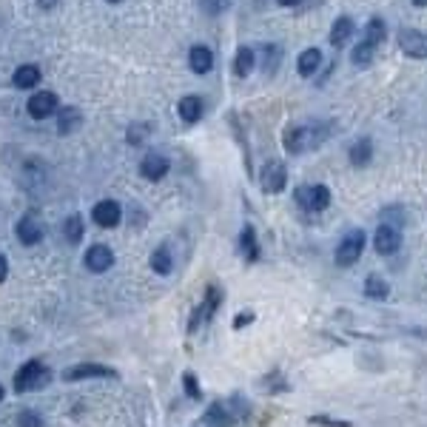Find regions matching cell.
I'll return each instance as SVG.
<instances>
[{
    "mask_svg": "<svg viewBox=\"0 0 427 427\" xmlns=\"http://www.w3.org/2000/svg\"><path fill=\"white\" fill-rule=\"evenodd\" d=\"M285 183H288V168H285V162H279V160L265 162L262 174H260L262 191H265V194H279V191L285 188Z\"/></svg>",
    "mask_w": 427,
    "mask_h": 427,
    "instance_id": "cell-6",
    "label": "cell"
},
{
    "mask_svg": "<svg viewBox=\"0 0 427 427\" xmlns=\"http://www.w3.org/2000/svg\"><path fill=\"white\" fill-rule=\"evenodd\" d=\"M351 34H354V20H351V18H339V20L333 23V29H330V43L339 49L342 43H348Z\"/></svg>",
    "mask_w": 427,
    "mask_h": 427,
    "instance_id": "cell-24",
    "label": "cell"
},
{
    "mask_svg": "<svg viewBox=\"0 0 427 427\" xmlns=\"http://www.w3.org/2000/svg\"><path fill=\"white\" fill-rule=\"evenodd\" d=\"M168 168H171V162H168L162 154H146L143 162H140V174H143L146 180L157 183V180H162V177L168 174Z\"/></svg>",
    "mask_w": 427,
    "mask_h": 427,
    "instance_id": "cell-15",
    "label": "cell"
},
{
    "mask_svg": "<svg viewBox=\"0 0 427 427\" xmlns=\"http://www.w3.org/2000/svg\"><path fill=\"white\" fill-rule=\"evenodd\" d=\"M0 402H4V384H0Z\"/></svg>",
    "mask_w": 427,
    "mask_h": 427,
    "instance_id": "cell-40",
    "label": "cell"
},
{
    "mask_svg": "<svg viewBox=\"0 0 427 427\" xmlns=\"http://www.w3.org/2000/svg\"><path fill=\"white\" fill-rule=\"evenodd\" d=\"M52 373L43 362H26L18 373H15V391L18 393H29V391H37L43 384H49Z\"/></svg>",
    "mask_w": 427,
    "mask_h": 427,
    "instance_id": "cell-2",
    "label": "cell"
},
{
    "mask_svg": "<svg viewBox=\"0 0 427 427\" xmlns=\"http://www.w3.org/2000/svg\"><path fill=\"white\" fill-rule=\"evenodd\" d=\"M296 205L305 208V211H311V214L325 211L330 205L328 186H302V188H296Z\"/></svg>",
    "mask_w": 427,
    "mask_h": 427,
    "instance_id": "cell-4",
    "label": "cell"
},
{
    "mask_svg": "<svg viewBox=\"0 0 427 427\" xmlns=\"http://www.w3.org/2000/svg\"><path fill=\"white\" fill-rule=\"evenodd\" d=\"M311 421H314V424H325V427H351L348 421H333V419H328V416H314Z\"/></svg>",
    "mask_w": 427,
    "mask_h": 427,
    "instance_id": "cell-34",
    "label": "cell"
},
{
    "mask_svg": "<svg viewBox=\"0 0 427 427\" xmlns=\"http://www.w3.org/2000/svg\"><path fill=\"white\" fill-rule=\"evenodd\" d=\"M26 111H29L34 120H46V117H52V114L57 111V97H55V92H37V94H31L29 103H26Z\"/></svg>",
    "mask_w": 427,
    "mask_h": 427,
    "instance_id": "cell-10",
    "label": "cell"
},
{
    "mask_svg": "<svg viewBox=\"0 0 427 427\" xmlns=\"http://www.w3.org/2000/svg\"><path fill=\"white\" fill-rule=\"evenodd\" d=\"M108 4H120V0H108Z\"/></svg>",
    "mask_w": 427,
    "mask_h": 427,
    "instance_id": "cell-41",
    "label": "cell"
},
{
    "mask_svg": "<svg viewBox=\"0 0 427 427\" xmlns=\"http://www.w3.org/2000/svg\"><path fill=\"white\" fill-rule=\"evenodd\" d=\"M146 134H148V125H132V128H128V143L140 146L146 140Z\"/></svg>",
    "mask_w": 427,
    "mask_h": 427,
    "instance_id": "cell-32",
    "label": "cell"
},
{
    "mask_svg": "<svg viewBox=\"0 0 427 427\" xmlns=\"http://www.w3.org/2000/svg\"><path fill=\"white\" fill-rule=\"evenodd\" d=\"M384 34H388V31H384V23H382L379 18H373V20L368 23V31H365V43H370V46L376 49L379 43L384 40Z\"/></svg>",
    "mask_w": 427,
    "mask_h": 427,
    "instance_id": "cell-28",
    "label": "cell"
},
{
    "mask_svg": "<svg viewBox=\"0 0 427 427\" xmlns=\"http://www.w3.org/2000/svg\"><path fill=\"white\" fill-rule=\"evenodd\" d=\"M37 4H40V9H55L60 0H37Z\"/></svg>",
    "mask_w": 427,
    "mask_h": 427,
    "instance_id": "cell-37",
    "label": "cell"
},
{
    "mask_svg": "<svg viewBox=\"0 0 427 427\" xmlns=\"http://www.w3.org/2000/svg\"><path fill=\"white\" fill-rule=\"evenodd\" d=\"M370 157H373L370 140H356V143L351 146V162H354L356 168H365V165L370 162Z\"/></svg>",
    "mask_w": 427,
    "mask_h": 427,
    "instance_id": "cell-25",
    "label": "cell"
},
{
    "mask_svg": "<svg viewBox=\"0 0 427 427\" xmlns=\"http://www.w3.org/2000/svg\"><path fill=\"white\" fill-rule=\"evenodd\" d=\"M251 69H253V49L242 46V49L237 52V57H234V71H237L239 77H248Z\"/></svg>",
    "mask_w": 427,
    "mask_h": 427,
    "instance_id": "cell-27",
    "label": "cell"
},
{
    "mask_svg": "<svg viewBox=\"0 0 427 427\" xmlns=\"http://www.w3.org/2000/svg\"><path fill=\"white\" fill-rule=\"evenodd\" d=\"M183 388H186V393L191 396V399H200L202 393H200V384H197V376L194 373H186L183 376Z\"/></svg>",
    "mask_w": 427,
    "mask_h": 427,
    "instance_id": "cell-31",
    "label": "cell"
},
{
    "mask_svg": "<svg viewBox=\"0 0 427 427\" xmlns=\"http://www.w3.org/2000/svg\"><path fill=\"white\" fill-rule=\"evenodd\" d=\"M9 276V262H6V256H0V282H6Z\"/></svg>",
    "mask_w": 427,
    "mask_h": 427,
    "instance_id": "cell-36",
    "label": "cell"
},
{
    "mask_svg": "<svg viewBox=\"0 0 427 427\" xmlns=\"http://www.w3.org/2000/svg\"><path fill=\"white\" fill-rule=\"evenodd\" d=\"M251 322H253V311H245V314H239V316L234 319V328H237V330H242V328H245V325H251Z\"/></svg>",
    "mask_w": 427,
    "mask_h": 427,
    "instance_id": "cell-35",
    "label": "cell"
},
{
    "mask_svg": "<svg viewBox=\"0 0 427 427\" xmlns=\"http://www.w3.org/2000/svg\"><path fill=\"white\" fill-rule=\"evenodd\" d=\"M239 248H242V253H245V260H248V262H256V260H260V245H256V234H253L251 225L242 228Z\"/></svg>",
    "mask_w": 427,
    "mask_h": 427,
    "instance_id": "cell-22",
    "label": "cell"
},
{
    "mask_svg": "<svg viewBox=\"0 0 427 427\" xmlns=\"http://www.w3.org/2000/svg\"><path fill=\"white\" fill-rule=\"evenodd\" d=\"M351 60L356 63V66H368L370 60H373V46H370V43H356V49L351 52Z\"/></svg>",
    "mask_w": 427,
    "mask_h": 427,
    "instance_id": "cell-29",
    "label": "cell"
},
{
    "mask_svg": "<svg viewBox=\"0 0 427 427\" xmlns=\"http://www.w3.org/2000/svg\"><path fill=\"white\" fill-rule=\"evenodd\" d=\"M151 268L160 274V276H168L171 271H174V256H171V251L165 245H160L154 253H151Z\"/></svg>",
    "mask_w": 427,
    "mask_h": 427,
    "instance_id": "cell-20",
    "label": "cell"
},
{
    "mask_svg": "<svg viewBox=\"0 0 427 427\" xmlns=\"http://www.w3.org/2000/svg\"><path fill=\"white\" fill-rule=\"evenodd\" d=\"M63 379L66 382H80V379H117V370H111L106 365L85 362V365H74V368L63 370Z\"/></svg>",
    "mask_w": 427,
    "mask_h": 427,
    "instance_id": "cell-8",
    "label": "cell"
},
{
    "mask_svg": "<svg viewBox=\"0 0 427 427\" xmlns=\"http://www.w3.org/2000/svg\"><path fill=\"white\" fill-rule=\"evenodd\" d=\"M413 4H416V6H427V0H413Z\"/></svg>",
    "mask_w": 427,
    "mask_h": 427,
    "instance_id": "cell-39",
    "label": "cell"
},
{
    "mask_svg": "<svg viewBox=\"0 0 427 427\" xmlns=\"http://www.w3.org/2000/svg\"><path fill=\"white\" fill-rule=\"evenodd\" d=\"M15 231H18V239L23 245H37L43 239V225H40V220L34 217V214H26V217H20Z\"/></svg>",
    "mask_w": 427,
    "mask_h": 427,
    "instance_id": "cell-14",
    "label": "cell"
},
{
    "mask_svg": "<svg viewBox=\"0 0 427 427\" xmlns=\"http://www.w3.org/2000/svg\"><path fill=\"white\" fill-rule=\"evenodd\" d=\"M63 234H66V239H69L71 245H77V242L83 239L85 225H83V217H80V214H71V217H66V223H63Z\"/></svg>",
    "mask_w": 427,
    "mask_h": 427,
    "instance_id": "cell-26",
    "label": "cell"
},
{
    "mask_svg": "<svg viewBox=\"0 0 427 427\" xmlns=\"http://www.w3.org/2000/svg\"><path fill=\"white\" fill-rule=\"evenodd\" d=\"M114 265V251L108 245H92L85 251V268L92 274H106Z\"/></svg>",
    "mask_w": 427,
    "mask_h": 427,
    "instance_id": "cell-11",
    "label": "cell"
},
{
    "mask_svg": "<svg viewBox=\"0 0 427 427\" xmlns=\"http://www.w3.org/2000/svg\"><path fill=\"white\" fill-rule=\"evenodd\" d=\"M18 427H43V419H40V413H34V410H23V413L18 416Z\"/></svg>",
    "mask_w": 427,
    "mask_h": 427,
    "instance_id": "cell-30",
    "label": "cell"
},
{
    "mask_svg": "<svg viewBox=\"0 0 427 427\" xmlns=\"http://www.w3.org/2000/svg\"><path fill=\"white\" fill-rule=\"evenodd\" d=\"M399 49L410 57H419L424 60L427 57V34L424 31H416V29H402L399 31Z\"/></svg>",
    "mask_w": 427,
    "mask_h": 427,
    "instance_id": "cell-9",
    "label": "cell"
},
{
    "mask_svg": "<svg viewBox=\"0 0 427 427\" xmlns=\"http://www.w3.org/2000/svg\"><path fill=\"white\" fill-rule=\"evenodd\" d=\"M362 253H365V231H351L342 237V242L336 245V265L339 268H351L362 260Z\"/></svg>",
    "mask_w": 427,
    "mask_h": 427,
    "instance_id": "cell-3",
    "label": "cell"
},
{
    "mask_svg": "<svg viewBox=\"0 0 427 427\" xmlns=\"http://www.w3.org/2000/svg\"><path fill=\"white\" fill-rule=\"evenodd\" d=\"M177 111H180V117H183L186 122H197V120L202 117V100H200L197 94H188V97L180 100Z\"/></svg>",
    "mask_w": 427,
    "mask_h": 427,
    "instance_id": "cell-21",
    "label": "cell"
},
{
    "mask_svg": "<svg viewBox=\"0 0 427 427\" xmlns=\"http://www.w3.org/2000/svg\"><path fill=\"white\" fill-rule=\"evenodd\" d=\"M80 125H83V111L80 108H74V106L60 108V117H57V132L60 134H71Z\"/></svg>",
    "mask_w": 427,
    "mask_h": 427,
    "instance_id": "cell-17",
    "label": "cell"
},
{
    "mask_svg": "<svg viewBox=\"0 0 427 427\" xmlns=\"http://www.w3.org/2000/svg\"><path fill=\"white\" fill-rule=\"evenodd\" d=\"M220 302H223V290H220L217 285H208V288H205V299L200 302V308L194 311V316H191V322H188V330H197L202 322H208L214 314H217Z\"/></svg>",
    "mask_w": 427,
    "mask_h": 427,
    "instance_id": "cell-5",
    "label": "cell"
},
{
    "mask_svg": "<svg viewBox=\"0 0 427 427\" xmlns=\"http://www.w3.org/2000/svg\"><path fill=\"white\" fill-rule=\"evenodd\" d=\"M325 140V134L319 132V125H290L285 132V148L290 154H302L314 146H319Z\"/></svg>",
    "mask_w": 427,
    "mask_h": 427,
    "instance_id": "cell-1",
    "label": "cell"
},
{
    "mask_svg": "<svg viewBox=\"0 0 427 427\" xmlns=\"http://www.w3.org/2000/svg\"><path fill=\"white\" fill-rule=\"evenodd\" d=\"M373 248H376V253H382V256H393V253L402 248V231H399L396 225L382 223L379 231H376V237H373Z\"/></svg>",
    "mask_w": 427,
    "mask_h": 427,
    "instance_id": "cell-7",
    "label": "cell"
},
{
    "mask_svg": "<svg viewBox=\"0 0 427 427\" xmlns=\"http://www.w3.org/2000/svg\"><path fill=\"white\" fill-rule=\"evenodd\" d=\"M234 407H239L237 399H231V402H214V405L208 407L205 419H208L211 424H217V427H228V424H234V421L239 419V413H234Z\"/></svg>",
    "mask_w": 427,
    "mask_h": 427,
    "instance_id": "cell-13",
    "label": "cell"
},
{
    "mask_svg": "<svg viewBox=\"0 0 427 427\" xmlns=\"http://www.w3.org/2000/svg\"><path fill=\"white\" fill-rule=\"evenodd\" d=\"M92 217H94V223L100 228H117L120 220H122V208L114 200H100L94 205V211H92Z\"/></svg>",
    "mask_w": 427,
    "mask_h": 427,
    "instance_id": "cell-12",
    "label": "cell"
},
{
    "mask_svg": "<svg viewBox=\"0 0 427 427\" xmlns=\"http://www.w3.org/2000/svg\"><path fill=\"white\" fill-rule=\"evenodd\" d=\"M299 74L302 77H314L316 71H319V66H322V52L319 49H305L302 55H299Z\"/></svg>",
    "mask_w": 427,
    "mask_h": 427,
    "instance_id": "cell-18",
    "label": "cell"
},
{
    "mask_svg": "<svg viewBox=\"0 0 427 427\" xmlns=\"http://www.w3.org/2000/svg\"><path fill=\"white\" fill-rule=\"evenodd\" d=\"M365 296H368V299H376V302H382V299L391 296V285L384 282L379 274H370V276L365 279Z\"/></svg>",
    "mask_w": 427,
    "mask_h": 427,
    "instance_id": "cell-19",
    "label": "cell"
},
{
    "mask_svg": "<svg viewBox=\"0 0 427 427\" xmlns=\"http://www.w3.org/2000/svg\"><path fill=\"white\" fill-rule=\"evenodd\" d=\"M188 66H191L194 74H208V71L214 69V55H211V49H208V46H194V49L188 52Z\"/></svg>",
    "mask_w": 427,
    "mask_h": 427,
    "instance_id": "cell-16",
    "label": "cell"
},
{
    "mask_svg": "<svg viewBox=\"0 0 427 427\" xmlns=\"http://www.w3.org/2000/svg\"><path fill=\"white\" fill-rule=\"evenodd\" d=\"M37 83H40V69L37 66L26 63V66H20L15 71V85H18V89H34Z\"/></svg>",
    "mask_w": 427,
    "mask_h": 427,
    "instance_id": "cell-23",
    "label": "cell"
},
{
    "mask_svg": "<svg viewBox=\"0 0 427 427\" xmlns=\"http://www.w3.org/2000/svg\"><path fill=\"white\" fill-rule=\"evenodd\" d=\"M200 4H202V9L208 15H220V12L228 9V0H200Z\"/></svg>",
    "mask_w": 427,
    "mask_h": 427,
    "instance_id": "cell-33",
    "label": "cell"
},
{
    "mask_svg": "<svg viewBox=\"0 0 427 427\" xmlns=\"http://www.w3.org/2000/svg\"><path fill=\"white\" fill-rule=\"evenodd\" d=\"M282 6H296V4H302V0H279Z\"/></svg>",
    "mask_w": 427,
    "mask_h": 427,
    "instance_id": "cell-38",
    "label": "cell"
}]
</instances>
